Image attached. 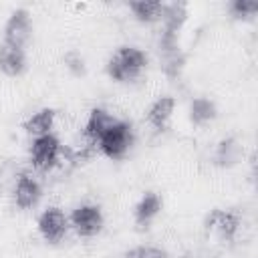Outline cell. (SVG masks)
Returning <instances> with one entry per match:
<instances>
[{
    "label": "cell",
    "instance_id": "10",
    "mask_svg": "<svg viewBox=\"0 0 258 258\" xmlns=\"http://www.w3.org/2000/svg\"><path fill=\"white\" fill-rule=\"evenodd\" d=\"M163 210V200L157 191H145L139 202L135 204L133 208V222L137 226L139 232H145L149 230V226L153 224V220L161 214Z\"/></svg>",
    "mask_w": 258,
    "mask_h": 258
},
{
    "label": "cell",
    "instance_id": "5",
    "mask_svg": "<svg viewBox=\"0 0 258 258\" xmlns=\"http://www.w3.org/2000/svg\"><path fill=\"white\" fill-rule=\"evenodd\" d=\"M60 153H62V145L54 133L30 139L28 157H30L32 167H36L38 171H50L58 163Z\"/></svg>",
    "mask_w": 258,
    "mask_h": 258
},
{
    "label": "cell",
    "instance_id": "17",
    "mask_svg": "<svg viewBox=\"0 0 258 258\" xmlns=\"http://www.w3.org/2000/svg\"><path fill=\"white\" fill-rule=\"evenodd\" d=\"M131 14L135 16V20L143 22V24H153V22H161L163 14H165V6L167 2H129L127 4Z\"/></svg>",
    "mask_w": 258,
    "mask_h": 258
},
{
    "label": "cell",
    "instance_id": "18",
    "mask_svg": "<svg viewBox=\"0 0 258 258\" xmlns=\"http://www.w3.org/2000/svg\"><path fill=\"white\" fill-rule=\"evenodd\" d=\"M226 8L234 20H252L258 12V2L256 0H230Z\"/></svg>",
    "mask_w": 258,
    "mask_h": 258
},
{
    "label": "cell",
    "instance_id": "3",
    "mask_svg": "<svg viewBox=\"0 0 258 258\" xmlns=\"http://www.w3.org/2000/svg\"><path fill=\"white\" fill-rule=\"evenodd\" d=\"M135 145V131H133V125L129 121H123V119H117L97 141V147L99 151L113 159V161H121L129 155L131 147Z\"/></svg>",
    "mask_w": 258,
    "mask_h": 258
},
{
    "label": "cell",
    "instance_id": "9",
    "mask_svg": "<svg viewBox=\"0 0 258 258\" xmlns=\"http://www.w3.org/2000/svg\"><path fill=\"white\" fill-rule=\"evenodd\" d=\"M42 198V185L40 181L28 173V171H20L18 177H16V183H14V191H12V202L18 210L26 212V210H32L38 206Z\"/></svg>",
    "mask_w": 258,
    "mask_h": 258
},
{
    "label": "cell",
    "instance_id": "12",
    "mask_svg": "<svg viewBox=\"0 0 258 258\" xmlns=\"http://www.w3.org/2000/svg\"><path fill=\"white\" fill-rule=\"evenodd\" d=\"M26 69L28 60L24 48L0 42V73H4L6 77H22Z\"/></svg>",
    "mask_w": 258,
    "mask_h": 258
},
{
    "label": "cell",
    "instance_id": "8",
    "mask_svg": "<svg viewBox=\"0 0 258 258\" xmlns=\"http://www.w3.org/2000/svg\"><path fill=\"white\" fill-rule=\"evenodd\" d=\"M4 40L10 46L26 48V44L32 38V18L26 8H16L10 12L6 24H4Z\"/></svg>",
    "mask_w": 258,
    "mask_h": 258
},
{
    "label": "cell",
    "instance_id": "15",
    "mask_svg": "<svg viewBox=\"0 0 258 258\" xmlns=\"http://www.w3.org/2000/svg\"><path fill=\"white\" fill-rule=\"evenodd\" d=\"M240 157H242V145L236 137L230 135L218 141L214 155H212V163L218 167H232L240 161Z\"/></svg>",
    "mask_w": 258,
    "mask_h": 258
},
{
    "label": "cell",
    "instance_id": "4",
    "mask_svg": "<svg viewBox=\"0 0 258 258\" xmlns=\"http://www.w3.org/2000/svg\"><path fill=\"white\" fill-rule=\"evenodd\" d=\"M242 226V214L234 208H214L204 218V232L216 234L222 242L232 244L240 232Z\"/></svg>",
    "mask_w": 258,
    "mask_h": 258
},
{
    "label": "cell",
    "instance_id": "1",
    "mask_svg": "<svg viewBox=\"0 0 258 258\" xmlns=\"http://www.w3.org/2000/svg\"><path fill=\"white\" fill-rule=\"evenodd\" d=\"M185 20H187V6L183 2H169L165 6V14L161 18V32H159V58H161V69L169 81H177L185 64V54L179 48V32Z\"/></svg>",
    "mask_w": 258,
    "mask_h": 258
},
{
    "label": "cell",
    "instance_id": "13",
    "mask_svg": "<svg viewBox=\"0 0 258 258\" xmlns=\"http://www.w3.org/2000/svg\"><path fill=\"white\" fill-rule=\"evenodd\" d=\"M115 121H117V117H115L113 113H109L107 109H103V107H93V109L89 111L87 123H85V127H83L85 139H87L89 143H95V145H97L99 137H101Z\"/></svg>",
    "mask_w": 258,
    "mask_h": 258
},
{
    "label": "cell",
    "instance_id": "16",
    "mask_svg": "<svg viewBox=\"0 0 258 258\" xmlns=\"http://www.w3.org/2000/svg\"><path fill=\"white\" fill-rule=\"evenodd\" d=\"M218 117V107L210 97H194L189 103V123L204 127Z\"/></svg>",
    "mask_w": 258,
    "mask_h": 258
},
{
    "label": "cell",
    "instance_id": "11",
    "mask_svg": "<svg viewBox=\"0 0 258 258\" xmlns=\"http://www.w3.org/2000/svg\"><path fill=\"white\" fill-rule=\"evenodd\" d=\"M173 111H175V99L171 95H163V97H157L149 105V109L145 113V119H147L149 127H153L155 131L161 133V131H167Z\"/></svg>",
    "mask_w": 258,
    "mask_h": 258
},
{
    "label": "cell",
    "instance_id": "14",
    "mask_svg": "<svg viewBox=\"0 0 258 258\" xmlns=\"http://www.w3.org/2000/svg\"><path fill=\"white\" fill-rule=\"evenodd\" d=\"M54 121H56V111H54L52 107H42V109L34 111V113L22 123V129L26 131V135H28L30 139H34V137L52 133Z\"/></svg>",
    "mask_w": 258,
    "mask_h": 258
},
{
    "label": "cell",
    "instance_id": "19",
    "mask_svg": "<svg viewBox=\"0 0 258 258\" xmlns=\"http://www.w3.org/2000/svg\"><path fill=\"white\" fill-rule=\"evenodd\" d=\"M121 258H171V256L167 250H163L159 246L141 244V246H133V248L125 250Z\"/></svg>",
    "mask_w": 258,
    "mask_h": 258
},
{
    "label": "cell",
    "instance_id": "7",
    "mask_svg": "<svg viewBox=\"0 0 258 258\" xmlns=\"http://www.w3.org/2000/svg\"><path fill=\"white\" fill-rule=\"evenodd\" d=\"M36 228H38V234L42 236V240H44L46 244L56 246V244H60V242L67 238L71 224H69V216L64 214L62 208H58V206H48V208L38 216Z\"/></svg>",
    "mask_w": 258,
    "mask_h": 258
},
{
    "label": "cell",
    "instance_id": "6",
    "mask_svg": "<svg viewBox=\"0 0 258 258\" xmlns=\"http://www.w3.org/2000/svg\"><path fill=\"white\" fill-rule=\"evenodd\" d=\"M69 224L75 230V234L79 238H95L103 232L105 226V216L101 206L97 204H81L77 206L71 216H69Z\"/></svg>",
    "mask_w": 258,
    "mask_h": 258
},
{
    "label": "cell",
    "instance_id": "2",
    "mask_svg": "<svg viewBox=\"0 0 258 258\" xmlns=\"http://www.w3.org/2000/svg\"><path fill=\"white\" fill-rule=\"evenodd\" d=\"M149 56L143 48L133 46V44H123L113 50V54L105 62V73L111 81L127 85L135 83L147 69Z\"/></svg>",
    "mask_w": 258,
    "mask_h": 258
},
{
    "label": "cell",
    "instance_id": "20",
    "mask_svg": "<svg viewBox=\"0 0 258 258\" xmlns=\"http://www.w3.org/2000/svg\"><path fill=\"white\" fill-rule=\"evenodd\" d=\"M64 67L75 75V77H85V73H87V67H85V58L77 52V50H69L67 54H64Z\"/></svg>",
    "mask_w": 258,
    "mask_h": 258
}]
</instances>
